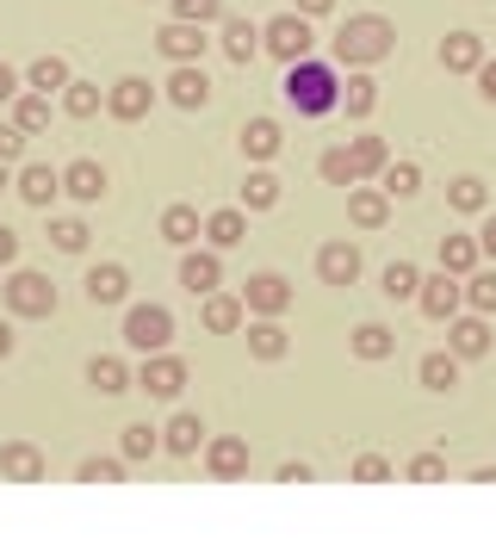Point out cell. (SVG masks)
Here are the masks:
<instances>
[{"mask_svg": "<svg viewBox=\"0 0 496 558\" xmlns=\"http://www.w3.org/2000/svg\"><path fill=\"white\" fill-rule=\"evenodd\" d=\"M286 100H292L298 119H329V112H336V100H341L336 62H323V57L286 62Z\"/></svg>", "mask_w": 496, "mask_h": 558, "instance_id": "cell-1", "label": "cell"}, {"mask_svg": "<svg viewBox=\"0 0 496 558\" xmlns=\"http://www.w3.org/2000/svg\"><path fill=\"white\" fill-rule=\"evenodd\" d=\"M397 50V25L385 20V13H354V20L336 32V62H348V69H373V62H385Z\"/></svg>", "mask_w": 496, "mask_h": 558, "instance_id": "cell-2", "label": "cell"}, {"mask_svg": "<svg viewBox=\"0 0 496 558\" xmlns=\"http://www.w3.org/2000/svg\"><path fill=\"white\" fill-rule=\"evenodd\" d=\"M0 304H7L13 317H50V311H57V286H50V274L20 267V274L0 286Z\"/></svg>", "mask_w": 496, "mask_h": 558, "instance_id": "cell-3", "label": "cell"}, {"mask_svg": "<svg viewBox=\"0 0 496 558\" xmlns=\"http://www.w3.org/2000/svg\"><path fill=\"white\" fill-rule=\"evenodd\" d=\"M261 57H279V62L311 57V20H304V13H279V20H267L261 25Z\"/></svg>", "mask_w": 496, "mask_h": 558, "instance_id": "cell-4", "label": "cell"}, {"mask_svg": "<svg viewBox=\"0 0 496 558\" xmlns=\"http://www.w3.org/2000/svg\"><path fill=\"white\" fill-rule=\"evenodd\" d=\"M131 379H137L143 398H180V391H186V360L168 354V348H156V354H143V366L131 373Z\"/></svg>", "mask_w": 496, "mask_h": 558, "instance_id": "cell-5", "label": "cell"}, {"mask_svg": "<svg viewBox=\"0 0 496 558\" xmlns=\"http://www.w3.org/2000/svg\"><path fill=\"white\" fill-rule=\"evenodd\" d=\"M242 311L279 323L286 311H292V279L286 274H249V286H242Z\"/></svg>", "mask_w": 496, "mask_h": 558, "instance_id": "cell-6", "label": "cell"}, {"mask_svg": "<svg viewBox=\"0 0 496 558\" xmlns=\"http://www.w3.org/2000/svg\"><path fill=\"white\" fill-rule=\"evenodd\" d=\"M124 341L143 348V354H156V348L174 341V317H168L161 304H131V311H124Z\"/></svg>", "mask_w": 496, "mask_h": 558, "instance_id": "cell-7", "label": "cell"}, {"mask_svg": "<svg viewBox=\"0 0 496 558\" xmlns=\"http://www.w3.org/2000/svg\"><path fill=\"white\" fill-rule=\"evenodd\" d=\"M416 304H422V317H428V323H447V317H459V304H465V286H459L447 267H440V274H428V279L416 286Z\"/></svg>", "mask_w": 496, "mask_h": 558, "instance_id": "cell-8", "label": "cell"}, {"mask_svg": "<svg viewBox=\"0 0 496 558\" xmlns=\"http://www.w3.org/2000/svg\"><path fill=\"white\" fill-rule=\"evenodd\" d=\"M149 106H156V87H149L143 75H124L119 87L106 94V112H112L119 124H137V119H149Z\"/></svg>", "mask_w": 496, "mask_h": 558, "instance_id": "cell-9", "label": "cell"}, {"mask_svg": "<svg viewBox=\"0 0 496 558\" xmlns=\"http://www.w3.org/2000/svg\"><path fill=\"white\" fill-rule=\"evenodd\" d=\"M180 286L198 292V299H205V292H218V286H223V255H218V248H186V255H180Z\"/></svg>", "mask_w": 496, "mask_h": 558, "instance_id": "cell-10", "label": "cell"}, {"mask_svg": "<svg viewBox=\"0 0 496 558\" xmlns=\"http://www.w3.org/2000/svg\"><path fill=\"white\" fill-rule=\"evenodd\" d=\"M447 341H453V348H447V354L453 360H484L491 354V317H447Z\"/></svg>", "mask_w": 496, "mask_h": 558, "instance_id": "cell-11", "label": "cell"}, {"mask_svg": "<svg viewBox=\"0 0 496 558\" xmlns=\"http://www.w3.org/2000/svg\"><path fill=\"white\" fill-rule=\"evenodd\" d=\"M156 50L168 62H198L205 57V50H211V44H205V25H180V20H168L156 32Z\"/></svg>", "mask_w": 496, "mask_h": 558, "instance_id": "cell-12", "label": "cell"}, {"mask_svg": "<svg viewBox=\"0 0 496 558\" xmlns=\"http://www.w3.org/2000/svg\"><path fill=\"white\" fill-rule=\"evenodd\" d=\"M360 267H366V260H360L354 242H323V248H317V279H323V286H354Z\"/></svg>", "mask_w": 496, "mask_h": 558, "instance_id": "cell-13", "label": "cell"}, {"mask_svg": "<svg viewBox=\"0 0 496 558\" xmlns=\"http://www.w3.org/2000/svg\"><path fill=\"white\" fill-rule=\"evenodd\" d=\"M62 193H69L75 205H99L106 199V168H99L94 156L69 161V168H62Z\"/></svg>", "mask_w": 496, "mask_h": 558, "instance_id": "cell-14", "label": "cell"}, {"mask_svg": "<svg viewBox=\"0 0 496 558\" xmlns=\"http://www.w3.org/2000/svg\"><path fill=\"white\" fill-rule=\"evenodd\" d=\"M205 472H211V478H242V472H249V440L242 435L205 440Z\"/></svg>", "mask_w": 496, "mask_h": 558, "instance_id": "cell-15", "label": "cell"}, {"mask_svg": "<svg viewBox=\"0 0 496 558\" xmlns=\"http://www.w3.org/2000/svg\"><path fill=\"white\" fill-rule=\"evenodd\" d=\"M205 440H211V435H205V422H198L193 410H174V416H168V428H161V447H168L174 459H193Z\"/></svg>", "mask_w": 496, "mask_h": 558, "instance_id": "cell-16", "label": "cell"}, {"mask_svg": "<svg viewBox=\"0 0 496 558\" xmlns=\"http://www.w3.org/2000/svg\"><path fill=\"white\" fill-rule=\"evenodd\" d=\"M168 100L186 106V112H198V106L211 100V81H205L198 62H174V75H168Z\"/></svg>", "mask_w": 496, "mask_h": 558, "instance_id": "cell-17", "label": "cell"}, {"mask_svg": "<svg viewBox=\"0 0 496 558\" xmlns=\"http://www.w3.org/2000/svg\"><path fill=\"white\" fill-rule=\"evenodd\" d=\"M348 218L360 223V230H385V223H391V199H385V193H378V186H348Z\"/></svg>", "mask_w": 496, "mask_h": 558, "instance_id": "cell-18", "label": "cell"}, {"mask_svg": "<svg viewBox=\"0 0 496 558\" xmlns=\"http://www.w3.org/2000/svg\"><path fill=\"white\" fill-rule=\"evenodd\" d=\"M242 317H249V311H242V292H237V299H230L223 286H218V292H205V311H198V323H205L211 336H237Z\"/></svg>", "mask_w": 496, "mask_h": 558, "instance_id": "cell-19", "label": "cell"}, {"mask_svg": "<svg viewBox=\"0 0 496 558\" xmlns=\"http://www.w3.org/2000/svg\"><path fill=\"white\" fill-rule=\"evenodd\" d=\"M13 186H20L25 205H38V211H44V205L62 193V174L50 168V161H32V168H20V174H13Z\"/></svg>", "mask_w": 496, "mask_h": 558, "instance_id": "cell-20", "label": "cell"}, {"mask_svg": "<svg viewBox=\"0 0 496 558\" xmlns=\"http://www.w3.org/2000/svg\"><path fill=\"white\" fill-rule=\"evenodd\" d=\"M440 62H447V75H472L477 62H484V38L477 32H447L440 38Z\"/></svg>", "mask_w": 496, "mask_h": 558, "instance_id": "cell-21", "label": "cell"}, {"mask_svg": "<svg viewBox=\"0 0 496 558\" xmlns=\"http://www.w3.org/2000/svg\"><path fill=\"white\" fill-rule=\"evenodd\" d=\"M124 292H131V274H124L119 260L87 267V299H94V304H124Z\"/></svg>", "mask_w": 496, "mask_h": 558, "instance_id": "cell-22", "label": "cell"}, {"mask_svg": "<svg viewBox=\"0 0 496 558\" xmlns=\"http://www.w3.org/2000/svg\"><path fill=\"white\" fill-rule=\"evenodd\" d=\"M279 143H286L279 119H249V124H242V156H249V161H274Z\"/></svg>", "mask_w": 496, "mask_h": 558, "instance_id": "cell-23", "label": "cell"}, {"mask_svg": "<svg viewBox=\"0 0 496 558\" xmlns=\"http://www.w3.org/2000/svg\"><path fill=\"white\" fill-rule=\"evenodd\" d=\"M416 379H422V391H435V398H447V391L459 385V360L447 354V348H435V354H422Z\"/></svg>", "mask_w": 496, "mask_h": 558, "instance_id": "cell-24", "label": "cell"}, {"mask_svg": "<svg viewBox=\"0 0 496 558\" xmlns=\"http://www.w3.org/2000/svg\"><path fill=\"white\" fill-rule=\"evenodd\" d=\"M198 230H205V223H198V205L174 199L168 211H161V236L174 242V248H193V242H198Z\"/></svg>", "mask_w": 496, "mask_h": 558, "instance_id": "cell-25", "label": "cell"}, {"mask_svg": "<svg viewBox=\"0 0 496 558\" xmlns=\"http://www.w3.org/2000/svg\"><path fill=\"white\" fill-rule=\"evenodd\" d=\"M87 385H94L99 398H119L124 385H131V366H124L119 354H94L87 360Z\"/></svg>", "mask_w": 496, "mask_h": 558, "instance_id": "cell-26", "label": "cell"}, {"mask_svg": "<svg viewBox=\"0 0 496 558\" xmlns=\"http://www.w3.org/2000/svg\"><path fill=\"white\" fill-rule=\"evenodd\" d=\"M378 193H385V199H416L422 168L416 161H385V168H378Z\"/></svg>", "mask_w": 496, "mask_h": 558, "instance_id": "cell-27", "label": "cell"}, {"mask_svg": "<svg viewBox=\"0 0 496 558\" xmlns=\"http://www.w3.org/2000/svg\"><path fill=\"white\" fill-rule=\"evenodd\" d=\"M0 472L20 478V484H32V478H44V453L32 447V440H13V447H0Z\"/></svg>", "mask_w": 496, "mask_h": 558, "instance_id": "cell-28", "label": "cell"}, {"mask_svg": "<svg viewBox=\"0 0 496 558\" xmlns=\"http://www.w3.org/2000/svg\"><path fill=\"white\" fill-rule=\"evenodd\" d=\"M25 81H32V94H44V100H57L62 87H69V62H62V57H32Z\"/></svg>", "mask_w": 496, "mask_h": 558, "instance_id": "cell-29", "label": "cell"}, {"mask_svg": "<svg viewBox=\"0 0 496 558\" xmlns=\"http://www.w3.org/2000/svg\"><path fill=\"white\" fill-rule=\"evenodd\" d=\"M336 106H348V119H373V106H378V81L366 75V69H354L348 75V87H341V100Z\"/></svg>", "mask_w": 496, "mask_h": 558, "instance_id": "cell-30", "label": "cell"}, {"mask_svg": "<svg viewBox=\"0 0 496 558\" xmlns=\"http://www.w3.org/2000/svg\"><path fill=\"white\" fill-rule=\"evenodd\" d=\"M242 236H249V218H242L237 205H223V211L205 218V242H211V248H237Z\"/></svg>", "mask_w": 496, "mask_h": 558, "instance_id": "cell-31", "label": "cell"}, {"mask_svg": "<svg viewBox=\"0 0 496 558\" xmlns=\"http://www.w3.org/2000/svg\"><path fill=\"white\" fill-rule=\"evenodd\" d=\"M230 62H249V57H261V25H249V20H223V44H218Z\"/></svg>", "mask_w": 496, "mask_h": 558, "instance_id": "cell-32", "label": "cell"}, {"mask_svg": "<svg viewBox=\"0 0 496 558\" xmlns=\"http://www.w3.org/2000/svg\"><path fill=\"white\" fill-rule=\"evenodd\" d=\"M348 348H354V360H391L397 336L385 329V323H360L354 336H348Z\"/></svg>", "mask_w": 496, "mask_h": 558, "instance_id": "cell-33", "label": "cell"}, {"mask_svg": "<svg viewBox=\"0 0 496 558\" xmlns=\"http://www.w3.org/2000/svg\"><path fill=\"white\" fill-rule=\"evenodd\" d=\"M477 255H484V248H477V236H447V242H440V267H447L453 279L477 274Z\"/></svg>", "mask_w": 496, "mask_h": 558, "instance_id": "cell-34", "label": "cell"}, {"mask_svg": "<svg viewBox=\"0 0 496 558\" xmlns=\"http://www.w3.org/2000/svg\"><path fill=\"white\" fill-rule=\"evenodd\" d=\"M13 131H25V137L32 131H50V100L44 94H20L13 100Z\"/></svg>", "mask_w": 496, "mask_h": 558, "instance_id": "cell-35", "label": "cell"}, {"mask_svg": "<svg viewBox=\"0 0 496 558\" xmlns=\"http://www.w3.org/2000/svg\"><path fill=\"white\" fill-rule=\"evenodd\" d=\"M286 348H292V341H286V329H279L274 317H261L255 329H249V354H255V360H279Z\"/></svg>", "mask_w": 496, "mask_h": 558, "instance_id": "cell-36", "label": "cell"}, {"mask_svg": "<svg viewBox=\"0 0 496 558\" xmlns=\"http://www.w3.org/2000/svg\"><path fill=\"white\" fill-rule=\"evenodd\" d=\"M156 447H161V428H149V422H131V428L119 435V453L131 459V465H143Z\"/></svg>", "mask_w": 496, "mask_h": 558, "instance_id": "cell-37", "label": "cell"}, {"mask_svg": "<svg viewBox=\"0 0 496 558\" xmlns=\"http://www.w3.org/2000/svg\"><path fill=\"white\" fill-rule=\"evenodd\" d=\"M348 156H354V180H366V174H378V168L391 161V149H385V137H354Z\"/></svg>", "mask_w": 496, "mask_h": 558, "instance_id": "cell-38", "label": "cell"}, {"mask_svg": "<svg viewBox=\"0 0 496 558\" xmlns=\"http://www.w3.org/2000/svg\"><path fill=\"white\" fill-rule=\"evenodd\" d=\"M99 106L106 100H99L94 81H69V87H62V112H69V119H94Z\"/></svg>", "mask_w": 496, "mask_h": 558, "instance_id": "cell-39", "label": "cell"}, {"mask_svg": "<svg viewBox=\"0 0 496 558\" xmlns=\"http://www.w3.org/2000/svg\"><path fill=\"white\" fill-rule=\"evenodd\" d=\"M87 218H50V248H62V255H81L87 248Z\"/></svg>", "mask_w": 496, "mask_h": 558, "instance_id": "cell-40", "label": "cell"}, {"mask_svg": "<svg viewBox=\"0 0 496 558\" xmlns=\"http://www.w3.org/2000/svg\"><path fill=\"white\" fill-rule=\"evenodd\" d=\"M317 174L329 180V186H354V156H348V143L323 149V156H317Z\"/></svg>", "mask_w": 496, "mask_h": 558, "instance_id": "cell-41", "label": "cell"}, {"mask_svg": "<svg viewBox=\"0 0 496 558\" xmlns=\"http://www.w3.org/2000/svg\"><path fill=\"white\" fill-rule=\"evenodd\" d=\"M131 472V459L124 453H106V459H81V484H119Z\"/></svg>", "mask_w": 496, "mask_h": 558, "instance_id": "cell-42", "label": "cell"}, {"mask_svg": "<svg viewBox=\"0 0 496 558\" xmlns=\"http://www.w3.org/2000/svg\"><path fill=\"white\" fill-rule=\"evenodd\" d=\"M484 199H491V193H484L477 174H459L453 186H447V205H453V211H484Z\"/></svg>", "mask_w": 496, "mask_h": 558, "instance_id": "cell-43", "label": "cell"}, {"mask_svg": "<svg viewBox=\"0 0 496 558\" xmlns=\"http://www.w3.org/2000/svg\"><path fill=\"white\" fill-rule=\"evenodd\" d=\"M378 286H385V299H416L422 274H416V267H410V260H391V267H385V279H378Z\"/></svg>", "mask_w": 496, "mask_h": 558, "instance_id": "cell-44", "label": "cell"}, {"mask_svg": "<svg viewBox=\"0 0 496 558\" xmlns=\"http://www.w3.org/2000/svg\"><path fill=\"white\" fill-rule=\"evenodd\" d=\"M465 304L477 317H496V274H465Z\"/></svg>", "mask_w": 496, "mask_h": 558, "instance_id": "cell-45", "label": "cell"}, {"mask_svg": "<svg viewBox=\"0 0 496 558\" xmlns=\"http://www.w3.org/2000/svg\"><path fill=\"white\" fill-rule=\"evenodd\" d=\"M242 205H249V211H274V205H279V180H274V174H249V186H242Z\"/></svg>", "mask_w": 496, "mask_h": 558, "instance_id": "cell-46", "label": "cell"}, {"mask_svg": "<svg viewBox=\"0 0 496 558\" xmlns=\"http://www.w3.org/2000/svg\"><path fill=\"white\" fill-rule=\"evenodd\" d=\"M168 7H174L180 25H211V20H223V0H168Z\"/></svg>", "mask_w": 496, "mask_h": 558, "instance_id": "cell-47", "label": "cell"}, {"mask_svg": "<svg viewBox=\"0 0 496 558\" xmlns=\"http://www.w3.org/2000/svg\"><path fill=\"white\" fill-rule=\"evenodd\" d=\"M410 478H416V484H440V478H447V459H440V453H416V459H410Z\"/></svg>", "mask_w": 496, "mask_h": 558, "instance_id": "cell-48", "label": "cell"}, {"mask_svg": "<svg viewBox=\"0 0 496 558\" xmlns=\"http://www.w3.org/2000/svg\"><path fill=\"white\" fill-rule=\"evenodd\" d=\"M354 478H360V484H385V478H391V459L360 453V459H354Z\"/></svg>", "mask_w": 496, "mask_h": 558, "instance_id": "cell-49", "label": "cell"}, {"mask_svg": "<svg viewBox=\"0 0 496 558\" xmlns=\"http://www.w3.org/2000/svg\"><path fill=\"white\" fill-rule=\"evenodd\" d=\"M472 75H477V94H484V100H496V57H484Z\"/></svg>", "mask_w": 496, "mask_h": 558, "instance_id": "cell-50", "label": "cell"}, {"mask_svg": "<svg viewBox=\"0 0 496 558\" xmlns=\"http://www.w3.org/2000/svg\"><path fill=\"white\" fill-rule=\"evenodd\" d=\"M20 143H25V131H13V124H0V161H13V156H20Z\"/></svg>", "mask_w": 496, "mask_h": 558, "instance_id": "cell-51", "label": "cell"}, {"mask_svg": "<svg viewBox=\"0 0 496 558\" xmlns=\"http://www.w3.org/2000/svg\"><path fill=\"white\" fill-rule=\"evenodd\" d=\"M20 100V75H13V62H0V106Z\"/></svg>", "mask_w": 496, "mask_h": 558, "instance_id": "cell-52", "label": "cell"}, {"mask_svg": "<svg viewBox=\"0 0 496 558\" xmlns=\"http://www.w3.org/2000/svg\"><path fill=\"white\" fill-rule=\"evenodd\" d=\"M13 260H20V236H13V230L0 223V267H13Z\"/></svg>", "mask_w": 496, "mask_h": 558, "instance_id": "cell-53", "label": "cell"}, {"mask_svg": "<svg viewBox=\"0 0 496 558\" xmlns=\"http://www.w3.org/2000/svg\"><path fill=\"white\" fill-rule=\"evenodd\" d=\"M311 478V465H304V459H286V465H279V484H304Z\"/></svg>", "mask_w": 496, "mask_h": 558, "instance_id": "cell-54", "label": "cell"}, {"mask_svg": "<svg viewBox=\"0 0 496 558\" xmlns=\"http://www.w3.org/2000/svg\"><path fill=\"white\" fill-rule=\"evenodd\" d=\"M477 248H484V255H496V211L484 218V230H477Z\"/></svg>", "mask_w": 496, "mask_h": 558, "instance_id": "cell-55", "label": "cell"}, {"mask_svg": "<svg viewBox=\"0 0 496 558\" xmlns=\"http://www.w3.org/2000/svg\"><path fill=\"white\" fill-rule=\"evenodd\" d=\"M329 7H336V0H298V13H304V20H323Z\"/></svg>", "mask_w": 496, "mask_h": 558, "instance_id": "cell-56", "label": "cell"}, {"mask_svg": "<svg viewBox=\"0 0 496 558\" xmlns=\"http://www.w3.org/2000/svg\"><path fill=\"white\" fill-rule=\"evenodd\" d=\"M13 354V329H7V323H0V360Z\"/></svg>", "mask_w": 496, "mask_h": 558, "instance_id": "cell-57", "label": "cell"}, {"mask_svg": "<svg viewBox=\"0 0 496 558\" xmlns=\"http://www.w3.org/2000/svg\"><path fill=\"white\" fill-rule=\"evenodd\" d=\"M472 478H477V484H496V465H477Z\"/></svg>", "mask_w": 496, "mask_h": 558, "instance_id": "cell-58", "label": "cell"}, {"mask_svg": "<svg viewBox=\"0 0 496 558\" xmlns=\"http://www.w3.org/2000/svg\"><path fill=\"white\" fill-rule=\"evenodd\" d=\"M7 186H13V168H7V161H0V193H7Z\"/></svg>", "mask_w": 496, "mask_h": 558, "instance_id": "cell-59", "label": "cell"}]
</instances>
